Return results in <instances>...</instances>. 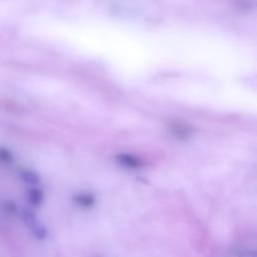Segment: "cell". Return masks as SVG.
<instances>
[{
    "label": "cell",
    "mask_w": 257,
    "mask_h": 257,
    "mask_svg": "<svg viewBox=\"0 0 257 257\" xmlns=\"http://www.w3.org/2000/svg\"><path fill=\"white\" fill-rule=\"evenodd\" d=\"M26 198L28 203L33 207H39L41 206L43 200H44V193L41 189L32 187L27 190L26 192Z\"/></svg>",
    "instance_id": "obj_5"
},
{
    "label": "cell",
    "mask_w": 257,
    "mask_h": 257,
    "mask_svg": "<svg viewBox=\"0 0 257 257\" xmlns=\"http://www.w3.org/2000/svg\"><path fill=\"white\" fill-rule=\"evenodd\" d=\"M20 178L23 180V182H25L28 185H37L40 183V176L32 170H22L20 172Z\"/></svg>",
    "instance_id": "obj_6"
},
{
    "label": "cell",
    "mask_w": 257,
    "mask_h": 257,
    "mask_svg": "<svg viewBox=\"0 0 257 257\" xmlns=\"http://www.w3.org/2000/svg\"><path fill=\"white\" fill-rule=\"evenodd\" d=\"M22 218L27 228H29V230L37 239L42 240L46 237L47 235L46 228L39 222V220L37 219V217L34 215L33 212H31L30 210L24 209L22 211Z\"/></svg>",
    "instance_id": "obj_1"
},
{
    "label": "cell",
    "mask_w": 257,
    "mask_h": 257,
    "mask_svg": "<svg viewBox=\"0 0 257 257\" xmlns=\"http://www.w3.org/2000/svg\"><path fill=\"white\" fill-rule=\"evenodd\" d=\"M168 131L175 139L183 142L190 140L194 133V130L190 124L183 121H179V120H174L169 122Z\"/></svg>",
    "instance_id": "obj_2"
},
{
    "label": "cell",
    "mask_w": 257,
    "mask_h": 257,
    "mask_svg": "<svg viewBox=\"0 0 257 257\" xmlns=\"http://www.w3.org/2000/svg\"><path fill=\"white\" fill-rule=\"evenodd\" d=\"M114 160L116 163L126 169H132V170H139L145 167L144 161L133 154H127V153H120L114 156Z\"/></svg>",
    "instance_id": "obj_3"
},
{
    "label": "cell",
    "mask_w": 257,
    "mask_h": 257,
    "mask_svg": "<svg viewBox=\"0 0 257 257\" xmlns=\"http://www.w3.org/2000/svg\"><path fill=\"white\" fill-rule=\"evenodd\" d=\"M72 201L75 205H77L78 207H80L82 209H89L94 206L96 199H95L94 195H92L90 193L82 192V193H77V194L73 195Z\"/></svg>",
    "instance_id": "obj_4"
},
{
    "label": "cell",
    "mask_w": 257,
    "mask_h": 257,
    "mask_svg": "<svg viewBox=\"0 0 257 257\" xmlns=\"http://www.w3.org/2000/svg\"><path fill=\"white\" fill-rule=\"evenodd\" d=\"M13 154L6 147H0V164L9 165L13 162Z\"/></svg>",
    "instance_id": "obj_7"
},
{
    "label": "cell",
    "mask_w": 257,
    "mask_h": 257,
    "mask_svg": "<svg viewBox=\"0 0 257 257\" xmlns=\"http://www.w3.org/2000/svg\"><path fill=\"white\" fill-rule=\"evenodd\" d=\"M2 208H3V212H5V214L10 215V216L15 215L17 213V211H18L16 204L11 202V201L4 202L3 205H2Z\"/></svg>",
    "instance_id": "obj_8"
}]
</instances>
